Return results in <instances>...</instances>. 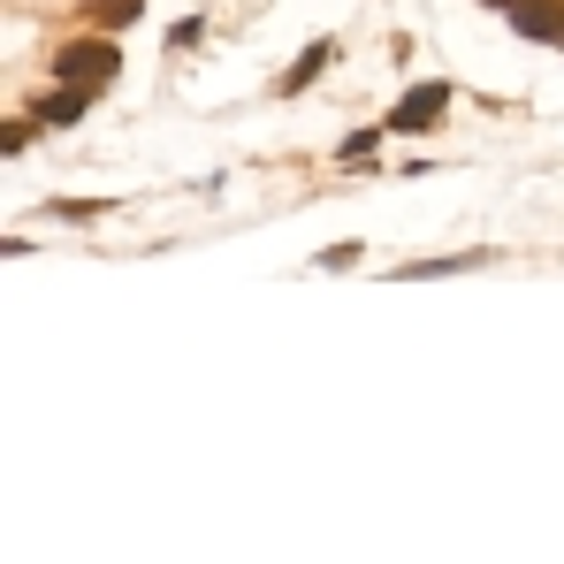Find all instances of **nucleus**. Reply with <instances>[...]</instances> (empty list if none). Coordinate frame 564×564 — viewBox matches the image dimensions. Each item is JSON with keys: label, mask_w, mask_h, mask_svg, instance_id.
<instances>
[{"label": "nucleus", "mask_w": 564, "mask_h": 564, "mask_svg": "<svg viewBox=\"0 0 564 564\" xmlns=\"http://www.w3.org/2000/svg\"><path fill=\"white\" fill-rule=\"evenodd\" d=\"M427 115H443V93H420V99H412V107H404V115H397V122H404V130H420Z\"/></svg>", "instance_id": "1"}]
</instances>
